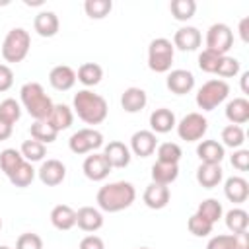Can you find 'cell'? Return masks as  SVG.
<instances>
[{
    "mask_svg": "<svg viewBox=\"0 0 249 249\" xmlns=\"http://www.w3.org/2000/svg\"><path fill=\"white\" fill-rule=\"evenodd\" d=\"M136 198V189L128 181H115L107 183L97 191V206L103 212H121L128 208Z\"/></svg>",
    "mask_w": 249,
    "mask_h": 249,
    "instance_id": "1",
    "label": "cell"
},
{
    "mask_svg": "<svg viewBox=\"0 0 249 249\" xmlns=\"http://www.w3.org/2000/svg\"><path fill=\"white\" fill-rule=\"evenodd\" d=\"M72 105H74L76 115L86 124H99L107 119V113H109L105 97H101L99 93H93L91 89H80L74 95Z\"/></svg>",
    "mask_w": 249,
    "mask_h": 249,
    "instance_id": "2",
    "label": "cell"
},
{
    "mask_svg": "<svg viewBox=\"0 0 249 249\" xmlns=\"http://www.w3.org/2000/svg\"><path fill=\"white\" fill-rule=\"evenodd\" d=\"M21 105L35 121H45L53 111V99L45 93L43 86L39 82H27L19 89Z\"/></svg>",
    "mask_w": 249,
    "mask_h": 249,
    "instance_id": "3",
    "label": "cell"
},
{
    "mask_svg": "<svg viewBox=\"0 0 249 249\" xmlns=\"http://www.w3.org/2000/svg\"><path fill=\"white\" fill-rule=\"evenodd\" d=\"M31 47V37L29 31H25L23 27H14L6 33L4 41H2V56L6 62H21Z\"/></svg>",
    "mask_w": 249,
    "mask_h": 249,
    "instance_id": "4",
    "label": "cell"
},
{
    "mask_svg": "<svg viewBox=\"0 0 249 249\" xmlns=\"http://www.w3.org/2000/svg\"><path fill=\"white\" fill-rule=\"evenodd\" d=\"M173 54H175V47L169 39L165 37L154 39L148 47V68L158 74L169 72L173 64Z\"/></svg>",
    "mask_w": 249,
    "mask_h": 249,
    "instance_id": "5",
    "label": "cell"
},
{
    "mask_svg": "<svg viewBox=\"0 0 249 249\" xmlns=\"http://www.w3.org/2000/svg\"><path fill=\"white\" fill-rule=\"evenodd\" d=\"M228 95H230V86L226 80H208L196 91V105L202 111H212L220 103H224Z\"/></svg>",
    "mask_w": 249,
    "mask_h": 249,
    "instance_id": "6",
    "label": "cell"
},
{
    "mask_svg": "<svg viewBox=\"0 0 249 249\" xmlns=\"http://www.w3.org/2000/svg\"><path fill=\"white\" fill-rule=\"evenodd\" d=\"M177 134L185 142H196L200 140L208 130V121L200 113H189L185 115L177 124Z\"/></svg>",
    "mask_w": 249,
    "mask_h": 249,
    "instance_id": "7",
    "label": "cell"
},
{
    "mask_svg": "<svg viewBox=\"0 0 249 249\" xmlns=\"http://www.w3.org/2000/svg\"><path fill=\"white\" fill-rule=\"evenodd\" d=\"M101 146H103V134L95 128H80L68 140V148L78 156L88 154V152H95Z\"/></svg>",
    "mask_w": 249,
    "mask_h": 249,
    "instance_id": "8",
    "label": "cell"
},
{
    "mask_svg": "<svg viewBox=\"0 0 249 249\" xmlns=\"http://www.w3.org/2000/svg\"><path fill=\"white\" fill-rule=\"evenodd\" d=\"M233 45V31L226 23H212L206 31V49L226 54Z\"/></svg>",
    "mask_w": 249,
    "mask_h": 249,
    "instance_id": "9",
    "label": "cell"
},
{
    "mask_svg": "<svg viewBox=\"0 0 249 249\" xmlns=\"http://www.w3.org/2000/svg\"><path fill=\"white\" fill-rule=\"evenodd\" d=\"M156 146H158V138L152 130H136L132 136H130V152L138 158H148L156 152Z\"/></svg>",
    "mask_w": 249,
    "mask_h": 249,
    "instance_id": "10",
    "label": "cell"
},
{
    "mask_svg": "<svg viewBox=\"0 0 249 249\" xmlns=\"http://www.w3.org/2000/svg\"><path fill=\"white\" fill-rule=\"evenodd\" d=\"M82 169H84V175H86L89 181H103V179L111 173L113 167L109 165V161L105 160L103 154L93 152L91 156H88V158L84 160Z\"/></svg>",
    "mask_w": 249,
    "mask_h": 249,
    "instance_id": "11",
    "label": "cell"
},
{
    "mask_svg": "<svg viewBox=\"0 0 249 249\" xmlns=\"http://www.w3.org/2000/svg\"><path fill=\"white\" fill-rule=\"evenodd\" d=\"M37 175H39V179H41L43 185H47V187H56V185H60V183L64 181V177H66V167H64V163L58 161V160H47V161H43L41 167L37 169Z\"/></svg>",
    "mask_w": 249,
    "mask_h": 249,
    "instance_id": "12",
    "label": "cell"
},
{
    "mask_svg": "<svg viewBox=\"0 0 249 249\" xmlns=\"http://www.w3.org/2000/svg\"><path fill=\"white\" fill-rule=\"evenodd\" d=\"M165 84H167L169 91H173L177 95H185L195 88V76H193V72H189L185 68H175L167 74Z\"/></svg>",
    "mask_w": 249,
    "mask_h": 249,
    "instance_id": "13",
    "label": "cell"
},
{
    "mask_svg": "<svg viewBox=\"0 0 249 249\" xmlns=\"http://www.w3.org/2000/svg\"><path fill=\"white\" fill-rule=\"evenodd\" d=\"M200 43H202V35L193 25L179 27L173 35V47H177L179 51H195L200 47Z\"/></svg>",
    "mask_w": 249,
    "mask_h": 249,
    "instance_id": "14",
    "label": "cell"
},
{
    "mask_svg": "<svg viewBox=\"0 0 249 249\" xmlns=\"http://www.w3.org/2000/svg\"><path fill=\"white\" fill-rule=\"evenodd\" d=\"M169 187L167 185H160V183H150L144 191V204L152 210H161L167 206L169 202Z\"/></svg>",
    "mask_w": 249,
    "mask_h": 249,
    "instance_id": "15",
    "label": "cell"
},
{
    "mask_svg": "<svg viewBox=\"0 0 249 249\" xmlns=\"http://www.w3.org/2000/svg\"><path fill=\"white\" fill-rule=\"evenodd\" d=\"M103 156L105 160L109 161L111 167H126L130 163V150L124 142H119V140H113L105 146L103 150Z\"/></svg>",
    "mask_w": 249,
    "mask_h": 249,
    "instance_id": "16",
    "label": "cell"
},
{
    "mask_svg": "<svg viewBox=\"0 0 249 249\" xmlns=\"http://www.w3.org/2000/svg\"><path fill=\"white\" fill-rule=\"evenodd\" d=\"M49 82L54 89L58 91H66L70 88H74L76 84V72L68 66V64H58L49 72Z\"/></svg>",
    "mask_w": 249,
    "mask_h": 249,
    "instance_id": "17",
    "label": "cell"
},
{
    "mask_svg": "<svg viewBox=\"0 0 249 249\" xmlns=\"http://www.w3.org/2000/svg\"><path fill=\"white\" fill-rule=\"evenodd\" d=\"M224 195H226V198L230 202H235V204L245 202L247 196H249V183L243 177L233 175V177L226 179V183H224Z\"/></svg>",
    "mask_w": 249,
    "mask_h": 249,
    "instance_id": "18",
    "label": "cell"
},
{
    "mask_svg": "<svg viewBox=\"0 0 249 249\" xmlns=\"http://www.w3.org/2000/svg\"><path fill=\"white\" fill-rule=\"evenodd\" d=\"M76 224L82 231H97L103 226V214L93 206H82L76 212Z\"/></svg>",
    "mask_w": 249,
    "mask_h": 249,
    "instance_id": "19",
    "label": "cell"
},
{
    "mask_svg": "<svg viewBox=\"0 0 249 249\" xmlns=\"http://www.w3.org/2000/svg\"><path fill=\"white\" fill-rule=\"evenodd\" d=\"M148 103V95L142 88H126L121 95V107L126 111V113H138L146 107Z\"/></svg>",
    "mask_w": 249,
    "mask_h": 249,
    "instance_id": "20",
    "label": "cell"
},
{
    "mask_svg": "<svg viewBox=\"0 0 249 249\" xmlns=\"http://www.w3.org/2000/svg\"><path fill=\"white\" fill-rule=\"evenodd\" d=\"M58 27H60V21L56 18L54 12H39L33 19V29L41 35V37H54L58 33Z\"/></svg>",
    "mask_w": 249,
    "mask_h": 249,
    "instance_id": "21",
    "label": "cell"
},
{
    "mask_svg": "<svg viewBox=\"0 0 249 249\" xmlns=\"http://www.w3.org/2000/svg\"><path fill=\"white\" fill-rule=\"evenodd\" d=\"M175 124H177L175 115H173V111L167 109V107H160V109L152 111V115H150V126H152V132H154V134H156V132H158V134H165V132H169Z\"/></svg>",
    "mask_w": 249,
    "mask_h": 249,
    "instance_id": "22",
    "label": "cell"
},
{
    "mask_svg": "<svg viewBox=\"0 0 249 249\" xmlns=\"http://www.w3.org/2000/svg\"><path fill=\"white\" fill-rule=\"evenodd\" d=\"M196 156L200 163H220L226 156L224 146L218 140H202L196 146Z\"/></svg>",
    "mask_w": 249,
    "mask_h": 249,
    "instance_id": "23",
    "label": "cell"
},
{
    "mask_svg": "<svg viewBox=\"0 0 249 249\" xmlns=\"http://www.w3.org/2000/svg\"><path fill=\"white\" fill-rule=\"evenodd\" d=\"M222 175H224V169L220 167V163H200L196 169V181L204 189L218 187V183L222 181Z\"/></svg>",
    "mask_w": 249,
    "mask_h": 249,
    "instance_id": "24",
    "label": "cell"
},
{
    "mask_svg": "<svg viewBox=\"0 0 249 249\" xmlns=\"http://www.w3.org/2000/svg\"><path fill=\"white\" fill-rule=\"evenodd\" d=\"M51 224L60 231L74 228L76 226V210L68 204H56L51 210Z\"/></svg>",
    "mask_w": 249,
    "mask_h": 249,
    "instance_id": "25",
    "label": "cell"
},
{
    "mask_svg": "<svg viewBox=\"0 0 249 249\" xmlns=\"http://www.w3.org/2000/svg\"><path fill=\"white\" fill-rule=\"evenodd\" d=\"M226 119L231 124H243L249 121V101L245 97H235L231 101H228L226 105Z\"/></svg>",
    "mask_w": 249,
    "mask_h": 249,
    "instance_id": "26",
    "label": "cell"
},
{
    "mask_svg": "<svg viewBox=\"0 0 249 249\" xmlns=\"http://www.w3.org/2000/svg\"><path fill=\"white\" fill-rule=\"evenodd\" d=\"M72 121H74V113H72V109H70L68 105H64V103L53 105V111H51V115L47 117V123H49L56 132L68 128V126L72 124Z\"/></svg>",
    "mask_w": 249,
    "mask_h": 249,
    "instance_id": "27",
    "label": "cell"
},
{
    "mask_svg": "<svg viewBox=\"0 0 249 249\" xmlns=\"http://www.w3.org/2000/svg\"><path fill=\"white\" fill-rule=\"evenodd\" d=\"M179 175V165L177 163H163L156 161L152 165V183L160 185H171Z\"/></svg>",
    "mask_w": 249,
    "mask_h": 249,
    "instance_id": "28",
    "label": "cell"
},
{
    "mask_svg": "<svg viewBox=\"0 0 249 249\" xmlns=\"http://www.w3.org/2000/svg\"><path fill=\"white\" fill-rule=\"evenodd\" d=\"M103 78V68L97 64V62H84L80 68H78V74H76V80H80L84 86H97Z\"/></svg>",
    "mask_w": 249,
    "mask_h": 249,
    "instance_id": "29",
    "label": "cell"
},
{
    "mask_svg": "<svg viewBox=\"0 0 249 249\" xmlns=\"http://www.w3.org/2000/svg\"><path fill=\"white\" fill-rule=\"evenodd\" d=\"M226 226L231 233H241L247 231L249 226V214L243 208H231L226 212Z\"/></svg>",
    "mask_w": 249,
    "mask_h": 249,
    "instance_id": "30",
    "label": "cell"
},
{
    "mask_svg": "<svg viewBox=\"0 0 249 249\" xmlns=\"http://www.w3.org/2000/svg\"><path fill=\"white\" fill-rule=\"evenodd\" d=\"M23 161H25V160H23L21 152L16 150V148H6V150L0 152V169H2L8 177H10Z\"/></svg>",
    "mask_w": 249,
    "mask_h": 249,
    "instance_id": "31",
    "label": "cell"
},
{
    "mask_svg": "<svg viewBox=\"0 0 249 249\" xmlns=\"http://www.w3.org/2000/svg\"><path fill=\"white\" fill-rule=\"evenodd\" d=\"M29 132H31V138L37 140V142H41V144H51V142H54V140H56V134H58V132L47 123V119H45V121H33Z\"/></svg>",
    "mask_w": 249,
    "mask_h": 249,
    "instance_id": "32",
    "label": "cell"
},
{
    "mask_svg": "<svg viewBox=\"0 0 249 249\" xmlns=\"http://www.w3.org/2000/svg\"><path fill=\"white\" fill-rule=\"evenodd\" d=\"M169 10H171V16L177 21H187V19H191L195 16L196 2L195 0H171Z\"/></svg>",
    "mask_w": 249,
    "mask_h": 249,
    "instance_id": "33",
    "label": "cell"
},
{
    "mask_svg": "<svg viewBox=\"0 0 249 249\" xmlns=\"http://www.w3.org/2000/svg\"><path fill=\"white\" fill-rule=\"evenodd\" d=\"M19 152H21V156H23V160H25V161L33 163V161H41V160L45 158L47 148H45V144H41V142H37V140L29 138V140H23V144H21Z\"/></svg>",
    "mask_w": 249,
    "mask_h": 249,
    "instance_id": "34",
    "label": "cell"
},
{
    "mask_svg": "<svg viewBox=\"0 0 249 249\" xmlns=\"http://www.w3.org/2000/svg\"><path fill=\"white\" fill-rule=\"evenodd\" d=\"M35 169H33V165L29 163V161H23L8 179H10V183L14 185V187H27V185H31L33 183V179H35Z\"/></svg>",
    "mask_w": 249,
    "mask_h": 249,
    "instance_id": "35",
    "label": "cell"
},
{
    "mask_svg": "<svg viewBox=\"0 0 249 249\" xmlns=\"http://www.w3.org/2000/svg\"><path fill=\"white\" fill-rule=\"evenodd\" d=\"M196 214L202 216L204 220H208L210 224H216V222L222 218L224 210H222V204H220L216 198H206V200H202V202L198 204Z\"/></svg>",
    "mask_w": 249,
    "mask_h": 249,
    "instance_id": "36",
    "label": "cell"
},
{
    "mask_svg": "<svg viewBox=\"0 0 249 249\" xmlns=\"http://www.w3.org/2000/svg\"><path fill=\"white\" fill-rule=\"evenodd\" d=\"M245 142V132L237 124H228L222 128V146L228 148H241Z\"/></svg>",
    "mask_w": 249,
    "mask_h": 249,
    "instance_id": "37",
    "label": "cell"
},
{
    "mask_svg": "<svg viewBox=\"0 0 249 249\" xmlns=\"http://www.w3.org/2000/svg\"><path fill=\"white\" fill-rule=\"evenodd\" d=\"M156 154H158V161H163V163H179V160L183 156V150L175 142H161L158 146Z\"/></svg>",
    "mask_w": 249,
    "mask_h": 249,
    "instance_id": "38",
    "label": "cell"
},
{
    "mask_svg": "<svg viewBox=\"0 0 249 249\" xmlns=\"http://www.w3.org/2000/svg\"><path fill=\"white\" fill-rule=\"evenodd\" d=\"M84 10L91 19H103L113 10V2L111 0H86Z\"/></svg>",
    "mask_w": 249,
    "mask_h": 249,
    "instance_id": "39",
    "label": "cell"
},
{
    "mask_svg": "<svg viewBox=\"0 0 249 249\" xmlns=\"http://www.w3.org/2000/svg\"><path fill=\"white\" fill-rule=\"evenodd\" d=\"M187 228H189V231H191L193 235H196V237H206V235H210V233H212L214 224H210L208 220H204L202 216H198V214L195 212V214L189 218Z\"/></svg>",
    "mask_w": 249,
    "mask_h": 249,
    "instance_id": "40",
    "label": "cell"
},
{
    "mask_svg": "<svg viewBox=\"0 0 249 249\" xmlns=\"http://www.w3.org/2000/svg\"><path fill=\"white\" fill-rule=\"evenodd\" d=\"M222 56H224V54H218V53H214V51L204 49V51L198 54V68H200L202 72L216 74V68H218Z\"/></svg>",
    "mask_w": 249,
    "mask_h": 249,
    "instance_id": "41",
    "label": "cell"
},
{
    "mask_svg": "<svg viewBox=\"0 0 249 249\" xmlns=\"http://www.w3.org/2000/svg\"><path fill=\"white\" fill-rule=\"evenodd\" d=\"M0 117H4L6 121H10L12 124H14L16 121H19V117H21V107H19V103H18L16 99H12V97L4 99V101L0 103Z\"/></svg>",
    "mask_w": 249,
    "mask_h": 249,
    "instance_id": "42",
    "label": "cell"
},
{
    "mask_svg": "<svg viewBox=\"0 0 249 249\" xmlns=\"http://www.w3.org/2000/svg\"><path fill=\"white\" fill-rule=\"evenodd\" d=\"M237 72H239V60L233 58V56L224 54V56L220 58V64H218V68H216V74L222 76V78H231V76H235Z\"/></svg>",
    "mask_w": 249,
    "mask_h": 249,
    "instance_id": "43",
    "label": "cell"
},
{
    "mask_svg": "<svg viewBox=\"0 0 249 249\" xmlns=\"http://www.w3.org/2000/svg\"><path fill=\"white\" fill-rule=\"evenodd\" d=\"M206 249H235V233H220V235H214L206 243Z\"/></svg>",
    "mask_w": 249,
    "mask_h": 249,
    "instance_id": "44",
    "label": "cell"
},
{
    "mask_svg": "<svg viewBox=\"0 0 249 249\" xmlns=\"http://www.w3.org/2000/svg\"><path fill=\"white\" fill-rule=\"evenodd\" d=\"M16 249H43V239L37 233H21L16 241Z\"/></svg>",
    "mask_w": 249,
    "mask_h": 249,
    "instance_id": "45",
    "label": "cell"
},
{
    "mask_svg": "<svg viewBox=\"0 0 249 249\" xmlns=\"http://www.w3.org/2000/svg\"><path fill=\"white\" fill-rule=\"evenodd\" d=\"M231 165L239 171L249 169V150H235L231 156Z\"/></svg>",
    "mask_w": 249,
    "mask_h": 249,
    "instance_id": "46",
    "label": "cell"
},
{
    "mask_svg": "<svg viewBox=\"0 0 249 249\" xmlns=\"http://www.w3.org/2000/svg\"><path fill=\"white\" fill-rule=\"evenodd\" d=\"M14 84V72L8 64H0V93L8 91Z\"/></svg>",
    "mask_w": 249,
    "mask_h": 249,
    "instance_id": "47",
    "label": "cell"
},
{
    "mask_svg": "<svg viewBox=\"0 0 249 249\" xmlns=\"http://www.w3.org/2000/svg\"><path fill=\"white\" fill-rule=\"evenodd\" d=\"M78 249H105V243L99 235H86L82 241H80V247Z\"/></svg>",
    "mask_w": 249,
    "mask_h": 249,
    "instance_id": "48",
    "label": "cell"
},
{
    "mask_svg": "<svg viewBox=\"0 0 249 249\" xmlns=\"http://www.w3.org/2000/svg\"><path fill=\"white\" fill-rule=\"evenodd\" d=\"M12 130H14V124L10 121H6L4 117H0V140H6L12 136Z\"/></svg>",
    "mask_w": 249,
    "mask_h": 249,
    "instance_id": "49",
    "label": "cell"
},
{
    "mask_svg": "<svg viewBox=\"0 0 249 249\" xmlns=\"http://www.w3.org/2000/svg\"><path fill=\"white\" fill-rule=\"evenodd\" d=\"M235 249H249V233L247 231L235 233Z\"/></svg>",
    "mask_w": 249,
    "mask_h": 249,
    "instance_id": "50",
    "label": "cell"
},
{
    "mask_svg": "<svg viewBox=\"0 0 249 249\" xmlns=\"http://www.w3.org/2000/svg\"><path fill=\"white\" fill-rule=\"evenodd\" d=\"M247 25H249V18H243V19L239 21V35H241V41H243V43H247V41H249Z\"/></svg>",
    "mask_w": 249,
    "mask_h": 249,
    "instance_id": "51",
    "label": "cell"
},
{
    "mask_svg": "<svg viewBox=\"0 0 249 249\" xmlns=\"http://www.w3.org/2000/svg\"><path fill=\"white\" fill-rule=\"evenodd\" d=\"M247 80H249V72H243V74H241V89H243V93H249Z\"/></svg>",
    "mask_w": 249,
    "mask_h": 249,
    "instance_id": "52",
    "label": "cell"
},
{
    "mask_svg": "<svg viewBox=\"0 0 249 249\" xmlns=\"http://www.w3.org/2000/svg\"><path fill=\"white\" fill-rule=\"evenodd\" d=\"M0 249H10V247L8 245H0Z\"/></svg>",
    "mask_w": 249,
    "mask_h": 249,
    "instance_id": "53",
    "label": "cell"
},
{
    "mask_svg": "<svg viewBox=\"0 0 249 249\" xmlns=\"http://www.w3.org/2000/svg\"><path fill=\"white\" fill-rule=\"evenodd\" d=\"M0 230H2V220H0Z\"/></svg>",
    "mask_w": 249,
    "mask_h": 249,
    "instance_id": "54",
    "label": "cell"
},
{
    "mask_svg": "<svg viewBox=\"0 0 249 249\" xmlns=\"http://www.w3.org/2000/svg\"><path fill=\"white\" fill-rule=\"evenodd\" d=\"M138 249H148V247H138Z\"/></svg>",
    "mask_w": 249,
    "mask_h": 249,
    "instance_id": "55",
    "label": "cell"
}]
</instances>
